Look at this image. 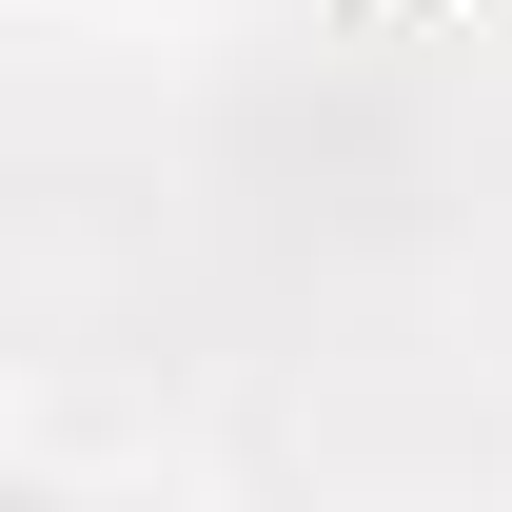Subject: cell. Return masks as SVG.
<instances>
[{
  "label": "cell",
  "mask_w": 512,
  "mask_h": 512,
  "mask_svg": "<svg viewBox=\"0 0 512 512\" xmlns=\"http://www.w3.org/2000/svg\"><path fill=\"white\" fill-rule=\"evenodd\" d=\"M20 512H217L197 473H20Z\"/></svg>",
  "instance_id": "obj_1"
}]
</instances>
